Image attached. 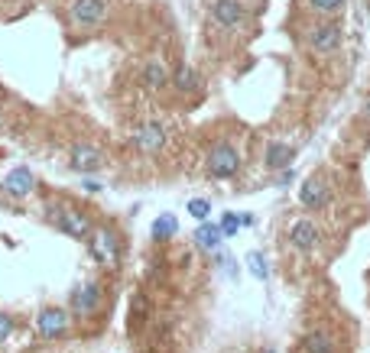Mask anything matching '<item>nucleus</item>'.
Segmentation results:
<instances>
[{
  "label": "nucleus",
  "mask_w": 370,
  "mask_h": 353,
  "mask_svg": "<svg viewBox=\"0 0 370 353\" xmlns=\"http://www.w3.org/2000/svg\"><path fill=\"white\" fill-rule=\"evenodd\" d=\"M211 20H215V26H221V30L237 33L250 23V10H247L244 0H215V4H211Z\"/></svg>",
  "instance_id": "f257e3e1"
},
{
  "label": "nucleus",
  "mask_w": 370,
  "mask_h": 353,
  "mask_svg": "<svg viewBox=\"0 0 370 353\" xmlns=\"http://www.w3.org/2000/svg\"><path fill=\"white\" fill-rule=\"evenodd\" d=\"M111 13L108 0H72L69 4V20L78 26V30H91V26H101Z\"/></svg>",
  "instance_id": "f03ea898"
},
{
  "label": "nucleus",
  "mask_w": 370,
  "mask_h": 353,
  "mask_svg": "<svg viewBox=\"0 0 370 353\" xmlns=\"http://www.w3.org/2000/svg\"><path fill=\"white\" fill-rule=\"evenodd\" d=\"M205 172L211 178H231L240 172V153L231 146V143H218L215 149L205 159Z\"/></svg>",
  "instance_id": "7ed1b4c3"
},
{
  "label": "nucleus",
  "mask_w": 370,
  "mask_h": 353,
  "mask_svg": "<svg viewBox=\"0 0 370 353\" xmlns=\"http://www.w3.org/2000/svg\"><path fill=\"white\" fill-rule=\"evenodd\" d=\"M88 253L94 256V262L114 269L120 262V243L108 227H101V231H91V237H88Z\"/></svg>",
  "instance_id": "20e7f679"
},
{
  "label": "nucleus",
  "mask_w": 370,
  "mask_h": 353,
  "mask_svg": "<svg viewBox=\"0 0 370 353\" xmlns=\"http://www.w3.org/2000/svg\"><path fill=\"white\" fill-rule=\"evenodd\" d=\"M49 217H52V221L59 224V231L69 233V237H75V240L91 237V221H88V214L75 211V207H49Z\"/></svg>",
  "instance_id": "39448f33"
},
{
  "label": "nucleus",
  "mask_w": 370,
  "mask_h": 353,
  "mask_svg": "<svg viewBox=\"0 0 370 353\" xmlns=\"http://www.w3.org/2000/svg\"><path fill=\"white\" fill-rule=\"evenodd\" d=\"M344 46V26L341 23H322L308 33V49L318 55H332Z\"/></svg>",
  "instance_id": "423d86ee"
},
{
  "label": "nucleus",
  "mask_w": 370,
  "mask_h": 353,
  "mask_svg": "<svg viewBox=\"0 0 370 353\" xmlns=\"http://www.w3.org/2000/svg\"><path fill=\"white\" fill-rule=\"evenodd\" d=\"M133 146H137L140 153H159V149L166 146V127H162L159 120L140 123L137 133H133Z\"/></svg>",
  "instance_id": "0eeeda50"
},
{
  "label": "nucleus",
  "mask_w": 370,
  "mask_h": 353,
  "mask_svg": "<svg viewBox=\"0 0 370 353\" xmlns=\"http://www.w3.org/2000/svg\"><path fill=\"white\" fill-rule=\"evenodd\" d=\"M36 330L46 340L62 337V334L69 330V311H65V308H43L36 318Z\"/></svg>",
  "instance_id": "6e6552de"
},
{
  "label": "nucleus",
  "mask_w": 370,
  "mask_h": 353,
  "mask_svg": "<svg viewBox=\"0 0 370 353\" xmlns=\"http://www.w3.org/2000/svg\"><path fill=\"white\" fill-rule=\"evenodd\" d=\"M289 243L296 250H302V253H308V250H315L322 243V231L315 227V221H296L289 227Z\"/></svg>",
  "instance_id": "1a4fd4ad"
},
{
  "label": "nucleus",
  "mask_w": 370,
  "mask_h": 353,
  "mask_svg": "<svg viewBox=\"0 0 370 353\" xmlns=\"http://www.w3.org/2000/svg\"><path fill=\"white\" fill-rule=\"evenodd\" d=\"M69 162L75 172H98L101 166H104V156L94 146H88V143H75L69 153Z\"/></svg>",
  "instance_id": "9d476101"
},
{
  "label": "nucleus",
  "mask_w": 370,
  "mask_h": 353,
  "mask_svg": "<svg viewBox=\"0 0 370 353\" xmlns=\"http://www.w3.org/2000/svg\"><path fill=\"white\" fill-rule=\"evenodd\" d=\"M98 305H101V285L98 282L78 285L75 295H72V311H75V315H82V318H88Z\"/></svg>",
  "instance_id": "9b49d317"
},
{
  "label": "nucleus",
  "mask_w": 370,
  "mask_h": 353,
  "mask_svg": "<svg viewBox=\"0 0 370 353\" xmlns=\"http://www.w3.org/2000/svg\"><path fill=\"white\" fill-rule=\"evenodd\" d=\"M299 204L305 207V211H322V207L328 204V185H325L322 178H308V182H302Z\"/></svg>",
  "instance_id": "f8f14e48"
},
{
  "label": "nucleus",
  "mask_w": 370,
  "mask_h": 353,
  "mask_svg": "<svg viewBox=\"0 0 370 353\" xmlns=\"http://www.w3.org/2000/svg\"><path fill=\"white\" fill-rule=\"evenodd\" d=\"M33 185H36V178H33L30 169H13L7 178H4V192L10 195V198H26V195L33 192Z\"/></svg>",
  "instance_id": "ddd939ff"
},
{
  "label": "nucleus",
  "mask_w": 370,
  "mask_h": 353,
  "mask_svg": "<svg viewBox=\"0 0 370 353\" xmlns=\"http://www.w3.org/2000/svg\"><path fill=\"white\" fill-rule=\"evenodd\" d=\"M169 69H166V62L162 59H150L147 69H143V85L150 88V91H159V88L169 85Z\"/></svg>",
  "instance_id": "4468645a"
},
{
  "label": "nucleus",
  "mask_w": 370,
  "mask_h": 353,
  "mask_svg": "<svg viewBox=\"0 0 370 353\" xmlns=\"http://www.w3.org/2000/svg\"><path fill=\"white\" fill-rule=\"evenodd\" d=\"M296 159V149L289 146V143H270L267 146V166L270 169H289V162Z\"/></svg>",
  "instance_id": "2eb2a0df"
},
{
  "label": "nucleus",
  "mask_w": 370,
  "mask_h": 353,
  "mask_svg": "<svg viewBox=\"0 0 370 353\" xmlns=\"http://www.w3.org/2000/svg\"><path fill=\"white\" fill-rule=\"evenodd\" d=\"M221 240H224V233H221V227L218 224H208V221H201L198 224V231H195V243L201 246V250H218L221 246Z\"/></svg>",
  "instance_id": "dca6fc26"
},
{
  "label": "nucleus",
  "mask_w": 370,
  "mask_h": 353,
  "mask_svg": "<svg viewBox=\"0 0 370 353\" xmlns=\"http://www.w3.org/2000/svg\"><path fill=\"white\" fill-rule=\"evenodd\" d=\"M169 85L176 88L179 94L195 91V88H198V71H195L192 65H179V69H176V75L169 78Z\"/></svg>",
  "instance_id": "f3484780"
},
{
  "label": "nucleus",
  "mask_w": 370,
  "mask_h": 353,
  "mask_svg": "<svg viewBox=\"0 0 370 353\" xmlns=\"http://www.w3.org/2000/svg\"><path fill=\"white\" fill-rule=\"evenodd\" d=\"M302 347H305V353H335V340L325 330H308Z\"/></svg>",
  "instance_id": "a211bd4d"
},
{
  "label": "nucleus",
  "mask_w": 370,
  "mask_h": 353,
  "mask_svg": "<svg viewBox=\"0 0 370 353\" xmlns=\"http://www.w3.org/2000/svg\"><path fill=\"white\" fill-rule=\"evenodd\" d=\"M176 227H179L176 214H162V217H156L153 221V237L156 240H169L172 233H176Z\"/></svg>",
  "instance_id": "6ab92c4d"
},
{
  "label": "nucleus",
  "mask_w": 370,
  "mask_h": 353,
  "mask_svg": "<svg viewBox=\"0 0 370 353\" xmlns=\"http://www.w3.org/2000/svg\"><path fill=\"white\" fill-rule=\"evenodd\" d=\"M247 269H250V276L260 279V282H267V279H270V266H267V260H263L260 253L247 256Z\"/></svg>",
  "instance_id": "aec40b11"
},
{
  "label": "nucleus",
  "mask_w": 370,
  "mask_h": 353,
  "mask_svg": "<svg viewBox=\"0 0 370 353\" xmlns=\"http://www.w3.org/2000/svg\"><path fill=\"white\" fill-rule=\"evenodd\" d=\"M189 214L195 217V221H208L211 217V201H205V198H192L189 201Z\"/></svg>",
  "instance_id": "412c9836"
},
{
  "label": "nucleus",
  "mask_w": 370,
  "mask_h": 353,
  "mask_svg": "<svg viewBox=\"0 0 370 353\" xmlns=\"http://www.w3.org/2000/svg\"><path fill=\"white\" fill-rule=\"evenodd\" d=\"M308 7L315 10V13H322V16H332V13H338V10L344 7V0H308Z\"/></svg>",
  "instance_id": "4be33fe9"
},
{
  "label": "nucleus",
  "mask_w": 370,
  "mask_h": 353,
  "mask_svg": "<svg viewBox=\"0 0 370 353\" xmlns=\"http://www.w3.org/2000/svg\"><path fill=\"white\" fill-rule=\"evenodd\" d=\"M218 227H221V233H224V237H234V233H237L240 227H244V221H240V214H224Z\"/></svg>",
  "instance_id": "5701e85b"
},
{
  "label": "nucleus",
  "mask_w": 370,
  "mask_h": 353,
  "mask_svg": "<svg viewBox=\"0 0 370 353\" xmlns=\"http://www.w3.org/2000/svg\"><path fill=\"white\" fill-rule=\"evenodd\" d=\"M10 334H13V321H10L7 315H0V344H4Z\"/></svg>",
  "instance_id": "b1692460"
},
{
  "label": "nucleus",
  "mask_w": 370,
  "mask_h": 353,
  "mask_svg": "<svg viewBox=\"0 0 370 353\" xmlns=\"http://www.w3.org/2000/svg\"><path fill=\"white\" fill-rule=\"evenodd\" d=\"M364 114H367V120H370V94H367V100H364Z\"/></svg>",
  "instance_id": "393cba45"
},
{
  "label": "nucleus",
  "mask_w": 370,
  "mask_h": 353,
  "mask_svg": "<svg viewBox=\"0 0 370 353\" xmlns=\"http://www.w3.org/2000/svg\"><path fill=\"white\" fill-rule=\"evenodd\" d=\"M263 353H273V350H263Z\"/></svg>",
  "instance_id": "a878e982"
}]
</instances>
